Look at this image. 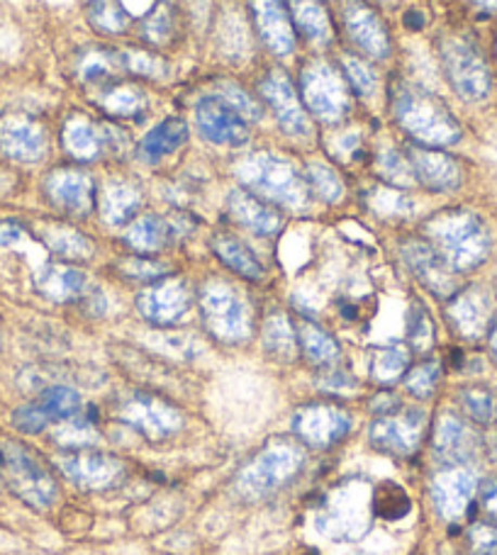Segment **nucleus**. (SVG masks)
<instances>
[{"instance_id":"f257e3e1","label":"nucleus","mask_w":497,"mask_h":555,"mask_svg":"<svg viewBox=\"0 0 497 555\" xmlns=\"http://www.w3.org/2000/svg\"><path fill=\"white\" fill-rule=\"evenodd\" d=\"M424 240L456 273H471L490 256L493 240L485 222L471 210H442L424 222Z\"/></svg>"},{"instance_id":"c03bdc74","label":"nucleus","mask_w":497,"mask_h":555,"mask_svg":"<svg viewBox=\"0 0 497 555\" xmlns=\"http://www.w3.org/2000/svg\"><path fill=\"white\" fill-rule=\"evenodd\" d=\"M463 414L475 424H488L497 410V395L488 385H471L459 395Z\"/></svg>"},{"instance_id":"de8ad7c7","label":"nucleus","mask_w":497,"mask_h":555,"mask_svg":"<svg viewBox=\"0 0 497 555\" xmlns=\"http://www.w3.org/2000/svg\"><path fill=\"white\" fill-rule=\"evenodd\" d=\"M407 341H410L412 351L417 353L430 351L434 346L432 317L420 302H415L412 310L407 312Z\"/></svg>"},{"instance_id":"9b49d317","label":"nucleus","mask_w":497,"mask_h":555,"mask_svg":"<svg viewBox=\"0 0 497 555\" xmlns=\"http://www.w3.org/2000/svg\"><path fill=\"white\" fill-rule=\"evenodd\" d=\"M56 468L62 470L76 488L88 492L111 490L125 478V463L113 453L98 449H66L56 455Z\"/></svg>"},{"instance_id":"412c9836","label":"nucleus","mask_w":497,"mask_h":555,"mask_svg":"<svg viewBox=\"0 0 497 555\" xmlns=\"http://www.w3.org/2000/svg\"><path fill=\"white\" fill-rule=\"evenodd\" d=\"M342 17L352 42L359 47L364 54H369L373 59L391 56V33H387L383 17L378 15L369 3H364V0H344Z\"/></svg>"},{"instance_id":"5fc2aeb1","label":"nucleus","mask_w":497,"mask_h":555,"mask_svg":"<svg viewBox=\"0 0 497 555\" xmlns=\"http://www.w3.org/2000/svg\"><path fill=\"white\" fill-rule=\"evenodd\" d=\"M469 546L475 555H497V521H475L469 529Z\"/></svg>"},{"instance_id":"cd10ccee","label":"nucleus","mask_w":497,"mask_h":555,"mask_svg":"<svg viewBox=\"0 0 497 555\" xmlns=\"http://www.w3.org/2000/svg\"><path fill=\"white\" fill-rule=\"evenodd\" d=\"M293 27L315 47H330L334 42V25L320 0H288Z\"/></svg>"},{"instance_id":"58836bf2","label":"nucleus","mask_w":497,"mask_h":555,"mask_svg":"<svg viewBox=\"0 0 497 555\" xmlns=\"http://www.w3.org/2000/svg\"><path fill=\"white\" fill-rule=\"evenodd\" d=\"M103 111L113 117H142L149 111L146 93L132 83H117L103 95Z\"/></svg>"},{"instance_id":"6ab92c4d","label":"nucleus","mask_w":497,"mask_h":555,"mask_svg":"<svg viewBox=\"0 0 497 555\" xmlns=\"http://www.w3.org/2000/svg\"><path fill=\"white\" fill-rule=\"evenodd\" d=\"M479 480L463 465H451L432 480V502L444 521H459L469 514Z\"/></svg>"},{"instance_id":"864d4df0","label":"nucleus","mask_w":497,"mask_h":555,"mask_svg":"<svg viewBox=\"0 0 497 555\" xmlns=\"http://www.w3.org/2000/svg\"><path fill=\"white\" fill-rule=\"evenodd\" d=\"M217 95H222L225 101L244 117V120H262V115H264L262 105H258L254 98L237 83H222V91Z\"/></svg>"},{"instance_id":"f704fd0d","label":"nucleus","mask_w":497,"mask_h":555,"mask_svg":"<svg viewBox=\"0 0 497 555\" xmlns=\"http://www.w3.org/2000/svg\"><path fill=\"white\" fill-rule=\"evenodd\" d=\"M297 344H301L305 359L313 365H320V369H332L342 356V349L340 344L334 341V336L330 332H324L322 326L315 322L301 324V330H297Z\"/></svg>"},{"instance_id":"f03ea898","label":"nucleus","mask_w":497,"mask_h":555,"mask_svg":"<svg viewBox=\"0 0 497 555\" xmlns=\"http://www.w3.org/2000/svg\"><path fill=\"white\" fill-rule=\"evenodd\" d=\"M391 105L397 125L426 146H451L461 139V125L434 93L415 83H395Z\"/></svg>"},{"instance_id":"79ce46f5","label":"nucleus","mask_w":497,"mask_h":555,"mask_svg":"<svg viewBox=\"0 0 497 555\" xmlns=\"http://www.w3.org/2000/svg\"><path fill=\"white\" fill-rule=\"evenodd\" d=\"M37 404L49 416V422L59 424L78 416V412H81V395L66 388V385H52V388H47L39 395Z\"/></svg>"},{"instance_id":"2f4dec72","label":"nucleus","mask_w":497,"mask_h":555,"mask_svg":"<svg viewBox=\"0 0 497 555\" xmlns=\"http://www.w3.org/2000/svg\"><path fill=\"white\" fill-rule=\"evenodd\" d=\"M176 240V234L171 230V222L168 217H158V215H142L129 224V230L125 234V242L132 246L139 254H156L166 249L168 244Z\"/></svg>"},{"instance_id":"680f3d73","label":"nucleus","mask_w":497,"mask_h":555,"mask_svg":"<svg viewBox=\"0 0 497 555\" xmlns=\"http://www.w3.org/2000/svg\"><path fill=\"white\" fill-rule=\"evenodd\" d=\"M473 5L481 10V13L495 15L497 13V0H473Z\"/></svg>"},{"instance_id":"20e7f679","label":"nucleus","mask_w":497,"mask_h":555,"mask_svg":"<svg viewBox=\"0 0 497 555\" xmlns=\"http://www.w3.org/2000/svg\"><path fill=\"white\" fill-rule=\"evenodd\" d=\"M305 465V451L295 441L276 439L266 443L244 468L237 473L234 490L248 502H258L285 488Z\"/></svg>"},{"instance_id":"0eeeda50","label":"nucleus","mask_w":497,"mask_h":555,"mask_svg":"<svg viewBox=\"0 0 497 555\" xmlns=\"http://www.w3.org/2000/svg\"><path fill=\"white\" fill-rule=\"evenodd\" d=\"M201 314L217 341L242 344L252 336V310L234 285L225 281H207L201 287Z\"/></svg>"},{"instance_id":"c756f323","label":"nucleus","mask_w":497,"mask_h":555,"mask_svg":"<svg viewBox=\"0 0 497 555\" xmlns=\"http://www.w3.org/2000/svg\"><path fill=\"white\" fill-rule=\"evenodd\" d=\"M139 207H142V193L135 183L120 181V178L105 183L101 193V215L107 224H129L137 217Z\"/></svg>"},{"instance_id":"6e6d98bb","label":"nucleus","mask_w":497,"mask_h":555,"mask_svg":"<svg viewBox=\"0 0 497 555\" xmlns=\"http://www.w3.org/2000/svg\"><path fill=\"white\" fill-rule=\"evenodd\" d=\"M120 271L127 278H132V281H144V283H154L158 278L168 275V269L164 263L152 261V259H139V256L137 259L120 261Z\"/></svg>"},{"instance_id":"8fccbe9b","label":"nucleus","mask_w":497,"mask_h":555,"mask_svg":"<svg viewBox=\"0 0 497 555\" xmlns=\"http://www.w3.org/2000/svg\"><path fill=\"white\" fill-rule=\"evenodd\" d=\"M378 171H381L385 181L393 185L415 183V173H412L410 162H407L405 154L395 152V149H387V152L378 154Z\"/></svg>"},{"instance_id":"e2e57ef3","label":"nucleus","mask_w":497,"mask_h":555,"mask_svg":"<svg viewBox=\"0 0 497 555\" xmlns=\"http://www.w3.org/2000/svg\"><path fill=\"white\" fill-rule=\"evenodd\" d=\"M488 344H490V353H493V361L497 363V320H493L490 330H488Z\"/></svg>"},{"instance_id":"ea45409f","label":"nucleus","mask_w":497,"mask_h":555,"mask_svg":"<svg viewBox=\"0 0 497 555\" xmlns=\"http://www.w3.org/2000/svg\"><path fill=\"white\" fill-rule=\"evenodd\" d=\"M42 240L56 256L68 261H81L93 254L91 242L81 232L72 230V227H49L42 234Z\"/></svg>"},{"instance_id":"2eb2a0df","label":"nucleus","mask_w":497,"mask_h":555,"mask_svg":"<svg viewBox=\"0 0 497 555\" xmlns=\"http://www.w3.org/2000/svg\"><path fill=\"white\" fill-rule=\"evenodd\" d=\"M197 130L207 142L220 146H244L248 142V122L222 95H205L195 107Z\"/></svg>"},{"instance_id":"423d86ee","label":"nucleus","mask_w":497,"mask_h":555,"mask_svg":"<svg viewBox=\"0 0 497 555\" xmlns=\"http://www.w3.org/2000/svg\"><path fill=\"white\" fill-rule=\"evenodd\" d=\"M373 517V494L369 485L352 480L327 498L315 527L324 539L359 541L371 529Z\"/></svg>"},{"instance_id":"aec40b11","label":"nucleus","mask_w":497,"mask_h":555,"mask_svg":"<svg viewBox=\"0 0 497 555\" xmlns=\"http://www.w3.org/2000/svg\"><path fill=\"white\" fill-rule=\"evenodd\" d=\"M44 193L62 212L86 217L95 205L93 176L84 168H56L47 176Z\"/></svg>"},{"instance_id":"f8f14e48","label":"nucleus","mask_w":497,"mask_h":555,"mask_svg":"<svg viewBox=\"0 0 497 555\" xmlns=\"http://www.w3.org/2000/svg\"><path fill=\"white\" fill-rule=\"evenodd\" d=\"M354 416L340 404L313 402L293 414V434L310 449H330L352 431Z\"/></svg>"},{"instance_id":"e433bc0d","label":"nucleus","mask_w":497,"mask_h":555,"mask_svg":"<svg viewBox=\"0 0 497 555\" xmlns=\"http://www.w3.org/2000/svg\"><path fill=\"white\" fill-rule=\"evenodd\" d=\"M371 378L381 385H393L405 378L410 371V349L405 344H391L378 346L371 353Z\"/></svg>"},{"instance_id":"f3484780","label":"nucleus","mask_w":497,"mask_h":555,"mask_svg":"<svg viewBox=\"0 0 497 555\" xmlns=\"http://www.w3.org/2000/svg\"><path fill=\"white\" fill-rule=\"evenodd\" d=\"M446 317L463 339H481L493 324V295L481 285L456 291L446 305Z\"/></svg>"},{"instance_id":"ddd939ff","label":"nucleus","mask_w":497,"mask_h":555,"mask_svg":"<svg viewBox=\"0 0 497 555\" xmlns=\"http://www.w3.org/2000/svg\"><path fill=\"white\" fill-rule=\"evenodd\" d=\"M426 416L422 410L415 408H397L387 414H381L371 424L369 441L375 451L395 455V459H405L420 449L422 434H424Z\"/></svg>"},{"instance_id":"7ed1b4c3","label":"nucleus","mask_w":497,"mask_h":555,"mask_svg":"<svg viewBox=\"0 0 497 555\" xmlns=\"http://www.w3.org/2000/svg\"><path fill=\"white\" fill-rule=\"evenodd\" d=\"M237 173H240L248 191L264 197L266 203H276L295 212L310 205L313 193L305 176L288 158L273 152H256L244 156L240 166H237Z\"/></svg>"},{"instance_id":"dca6fc26","label":"nucleus","mask_w":497,"mask_h":555,"mask_svg":"<svg viewBox=\"0 0 497 555\" xmlns=\"http://www.w3.org/2000/svg\"><path fill=\"white\" fill-rule=\"evenodd\" d=\"M262 95L266 103L271 105L276 122L281 125V130L291 137H307L310 134V117L301 103V95L295 93V86L291 78L285 76L281 68L268 72L262 83Z\"/></svg>"},{"instance_id":"c9c22d12","label":"nucleus","mask_w":497,"mask_h":555,"mask_svg":"<svg viewBox=\"0 0 497 555\" xmlns=\"http://www.w3.org/2000/svg\"><path fill=\"white\" fill-rule=\"evenodd\" d=\"M123 72H125L123 54H115L111 49H103V47L86 49L76 62V74L86 83L111 81V78L120 76Z\"/></svg>"},{"instance_id":"a18cd8bd","label":"nucleus","mask_w":497,"mask_h":555,"mask_svg":"<svg viewBox=\"0 0 497 555\" xmlns=\"http://www.w3.org/2000/svg\"><path fill=\"white\" fill-rule=\"evenodd\" d=\"M305 181L310 185V193H315L324 203H336L344 193L342 178L324 164H307Z\"/></svg>"},{"instance_id":"a211bd4d","label":"nucleus","mask_w":497,"mask_h":555,"mask_svg":"<svg viewBox=\"0 0 497 555\" xmlns=\"http://www.w3.org/2000/svg\"><path fill=\"white\" fill-rule=\"evenodd\" d=\"M403 261L436 297H451L456 293V271L426 240H407L403 244Z\"/></svg>"},{"instance_id":"4c0bfd02","label":"nucleus","mask_w":497,"mask_h":555,"mask_svg":"<svg viewBox=\"0 0 497 555\" xmlns=\"http://www.w3.org/2000/svg\"><path fill=\"white\" fill-rule=\"evenodd\" d=\"M181 33V15L171 3H156L142 20V37L154 47H168Z\"/></svg>"},{"instance_id":"3c124183","label":"nucleus","mask_w":497,"mask_h":555,"mask_svg":"<svg viewBox=\"0 0 497 555\" xmlns=\"http://www.w3.org/2000/svg\"><path fill=\"white\" fill-rule=\"evenodd\" d=\"M123 66L125 72H132L135 76L144 78H166L168 76V64L162 56L152 52H125L123 54Z\"/></svg>"},{"instance_id":"bf43d9fd","label":"nucleus","mask_w":497,"mask_h":555,"mask_svg":"<svg viewBox=\"0 0 497 555\" xmlns=\"http://www.w3.org/2000/svg\"><path fill=\"white\" fill-rule=\"evenodd\" d=\"M322 385H324V390H340V392H352V390H356L354 375L344 373V371H334V369H330V371L324 373Z\"/></svg>"},{"instance_id":"5701e85b","label":"nucleus","mask_w":497,"mask_h":555,"mask_svg":"<svg viewBox=\"0 0 497 555\" xmlns=\"http://www.w3.org/2000/svg\"><path fill=\"white\" fill-rule=\"evenodd\" d=\"M407 162L412 166L415 181L434 193H451L461 185V166L454 156L439 149L412 146L407 149Z\"/></svg>"},{"instance_id":"c85d7f7f","label":"nucleus","mask_w":497,"mask_h":555,"mask_svg":"<svg viewBox=\"0 0 497 555\" xmlns=\"http://www.w3.org/2000/svg\"><path fill=\"white\" fill-rule=\"evenodd\" d=\"M35 285L47 300L72 302L86 293V275L66 263L42 266L35 275Z\"/></svg>"},{"instance_id":"6e6552de","label":"nucleus","mask_w":497,"mask_h":555,"mask_svg":"<svg viewBox=\"0 0 497 555\" xmlns=\"http://www.w3.org/2000/svg\"><path fill=\"white\" fill-rule=\"evenodd\" d=\"M439 54L446 78H449L451 88L463 101L479 103L483 98H488L493 76L479 47L466 37H444Z\"/></svg>"},{"instance_id":"09e8293b","label":"nucleus","mask_w":497,"mask_h":555,"mask_svg":"<svg viewBox=\"0 0 497 555\" xmlns=\"http://www.w3.org/2000/svg\"><path fill=\"white\" fill-rule=\"evenodd\" d=\"M439 378H442V363L439 361H424L420 365H415V369H410L405 373V388L407 392H412L415 398H432L436 385H439Z\"/></svg>"},{"instance_id":"37998d69","label":"nucleus","mask_w":497,"mask_h":555,"mask_svg":"<svg viewBox=\"0 0 497 555\" xmlns=\"http://www.w3.org/2000/svg\"><path fill=\"white\" fill-rule=\"evenodd\" d=\"M366 203H369V207L378 217H385V220L410 217L415 207L410 197H407L403 191H397V188H387V185L371 188L369 195H366Z\"/></svg>"},{"instance_id":"72a5a7b5","label":"nucleus","mask_w":497,"mask_h":555,"mask_svg":"<svg viewBox=\"0 0 497 555\" xmlns=\"http://www.w3.org/2000/svg\"><path fill=\"white\" fill-rule=\"evenodd\" d=\"M264 349L268 356H271V359L281 361V363L295 361L301 344H297V330L293 326L291 317H288L285 312L276 310L266 317Z\"/></svg>"},{"instance_id":"473e14b6","label":"nucleus","mask_w":497,"mask_h":555,"mask_svg":"<svg viewBox=\"0 0 497 555\" xmlns=\"http://www.w3.org/2000/svg\"><path fill=\"white\" fill-rule=\"evenodd\" d=\"M213 251L217 259H220L227 269L234 271L237 275L246 278V281H262L264 278V266L256 259V254L248 249V246L237 240L234 234L220 232L213 236Z\"/></svg>"},{"instance_id":"a878e982","label":"nucleus","mask_w":497,"mask_h":555,"mask_svg":"<svg viewBox=\"0 0 497 555\" xmlns=\"http://www.w3.org/2000/svg\"><path fill=\"white\" fill-rule=\"evenodd\" d=\"M227 210L234 217V222H240L244 230L258 236H273L283 227V217L264 197H258L252 191H242V188H237L227 197Z\"/></svg>"},{"instance_id":"393cba45","label":"nucleus","mask_w":497,"mask_h":555,"mask_svg":"<svg viewBox=\"0 0 497 555\" xmlns=\"http://www.w3.org/2000/svg\"><path fill=\"white\" fill-rule=\"evenodd\" d=\"M432 449L436 461L449 465V468L451 465H463L479 451V436L473 434L471 426L459 414L446 412L434 426Z\"/></svg>"},{"instance_id":"a19ab883","label":"nucleus","mask_w":497,"mask_h":555,"mask_svg":"<svg viewBox=\"0 0 497 555\" xmlns=\"http://www.w3.org/2000/svg\"><path fill=\"white\" fill-rule=\"evenodd\" d=\"M88 23L101 35H123L132 23L123 0H93L88 5Z\"/></svg>"},{"instance_id":"1a4fd4ad","label":"nucleus","mask_w":497,"mask_h":555,"mask_svg":"<svg viewBox=\"0 0 497 555\" xmlns=\"http://www.w3.org/2000/svg\"><path fill=\"white\" fill-rule=\"evenodd\" d=\"M301 88L307 111L322 117V120L336 122L349 113L352 95L346 78L336 72L334 64L324 62V59H315V62L303 68Z\"/></svg>"},{"instance_id":"7c9ffc66","label":"nucleus","mask_w":497,"mask_h":555,"mask_svg":"<svg viewBox=\"0 0 497 555\" xmlns=\"http://www.w3.org/2000/svg\"><path fill=\"white\" fill-rule=\"evenodd\" d=\"M188 142V125L178 117H168L162 125H156L139 144V158L144 164H158L162 158L176 154Z\"/></svg>"},{"instance_id":"603ef678","label":"nucleus","mask_w":497,"mask_h":555,"mask_svg":"<svg viewBox=\"0 0 497 555\" xmlns=\"http://www.w3.org/2000/svg\"><path fill=\"white\" fill-rule=\"evenodd\" d=\"M344 72H346V81L352 83L356 93H361V95H373L375 93L378 76L373 72V66L366 62V59L346 56L344 59Z\"/></svg>"},{"instance_id":"b1692460","label":"nucleus","mask_w":497,"mask_h":555,"mask_svg":"<svg viewBox=\"0 0 497 555\" xmlns=\"http://www.w3.org/2000/svg\"><path fill=\"white\" fill-rule=\"evenodd\" d=\"M258 35L278 56L293 54L295 27L285 0H248Z\"/></svg>"},{"instance_id":"4d7b16f0","label":"nucleus","mask_w":497,"mask_h":555,"mask_svg":"<svg viewBox=\"0 0 497 555\" xmlns=\"http://www.w3.org/2000/svg\"><path fill=\"white\" fill-rule=\"evenodd\" d=\"M13 424L17 426L20 431L23 434H39V431H44L49 424V416L42 412V408H39V404L35 402V404H25V408H20V410H15V414H13Z\"/></svg>"},{"instance_id":"39448f33","label":"nucleus","mask_w":497,"mask_h":555,"mask_svg":"<svg viewBox=\"0 0 497 555\" xmlns=\"http://www.w3.org/2000/svg\"><path fill=\"white\" fill-rule=\"evenodd\" d=\"M0 480L35 509H49L59 498V485L49 465L29 446L0 441Z\"/></svg>"},{"instance_id":"9d476101","label":"nucleus","mask_w":497,"mask_h":555,"mask_svg":"<svg viewBox=\"0 0 497 555\" xmlns=\"http://www.w3.org/2000/svg\"><path fill=\"white\" fill-rule=\"evenodd\" d=\"M117 420L149 441H164L183 429V414L152 392H129L117 402Z\"/></svg>"},{"instance_id":"4be33fe9","label":"nucleus","mask_w":497,"mask_h":555,"mask_svg":"<svg viewBox=\"0 0 497 555\" xmlns=\"http://www.w3.org/2000/svg\"><path fill=\"white\" fill-rule=\"evenodd\" d=\"M47 134L35 117L23 113L0 115V152L23 164H35L44 156Z\"/></svg>"},{"instance_id":"052dcab7","label":"nucleus","mask_w":497,"mask_h":555,"mask_svg":"<svg viewBox=\"0 0 497 555\" xmlns=\"http://www.w3.org/2000/svg\"><path fill=\"white\" fill-rule=\"evenodd\" d=\"M359 146H361L359 134H346L340 139V144H336V154L352 156L354 152H359Z\"/></svg>"},{"instance_id":"49530a36","label":"nucleus","mask_w":497,"mask_h":555,"mask_svg":"<svg viewBox=\"0 0 497 555\" xmlns=\"http://www.w3.org/2000/svg\"><path fill=\"white\" fill-rule=\"evenodd\" d=\"M410 512V498L395 482H385L373 492V514L383 519H403Z\"/></svg>"},{"instance_id":"13d9d810","label":"nucleus","mask_w":497,"mask_h":555,"mask_svg":"<svg viewBox=\"0 0 497 555\" xmlns=\"http://www.w3.org/2000/svg\"><path fill=\"white\" fill-rule=\"evenodd\" d=\"M479 500H481L483 512L488 514L493 521H497V478L483 480V485L479 488Z\"/></svg>"},{"instance_id":"bb28decb","label":"nucleus","mask_w":497,"mask_h":555,"mask_svg":"<svg viewBox=\"0 0 497 555\" xmlns=\"http://www.w3.org/2000/svg\"><path fill=\"white\" fill-rule=\"evenodd\" d=\"M62 142L66 152L72 154L76 162H93V158H101L105 154V149L113 144V130L98 127L84 115H74L68 117L64 125Z\"/></svg>"},{"instance_id":"4468645a","label":"nucleus","mask_w":497,"mask_h":555,"mask_svg":"<svg viewBox=\"0 0 497 555\" xmlns=\"http://www.w3.org/2000/svg\"><path fill=\"white\" fill-rule=\"evenodd\" d=\"M137 310L149 324H176L191 310V291H188L183 278L164 275L137 295Z\"/></svg>"}]
</instances>
